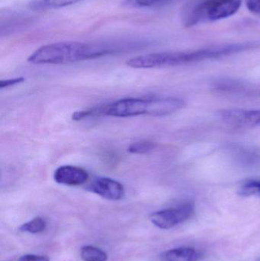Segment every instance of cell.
Returning <instances> with one entry per match:
<instances>
[{
  "label": "cell",
  "instance_id": "cell-7",
  "mask_svg": "<svg viewBox=\"0 0 260 261\" xmlns=\"http://www.w3.org/2000/svg\"><path fill=\"white\" fill-rule=\"evenodd\" d=\"M87 190L111 201L120 200L125 195L123 185L119 181L108 177L96 178L89 186Z\"/></svg>",
  "mask_w": 260,
  "mask_h": 261
},
{
  "label": "cell",
  "instance_id": "cell-15",
  "mask_svg": "<svg viewBox=\"0 0 260 261\" xmlns=\"http://www.w3.org/2000/svg\"><path fill=\"white\" fill-rule=\"evenodd\" d=\"M155 147V143L151 141H138L131 144L128 147V151L135 154H143L154 150Z\"/></svg>",
  "mask_w": 260,
  "mask_h": 261
},
{
  "label": "cell",
  "instance_id": "cell-3",
  "mask_svg": "<svg viewBox=\"0 0 260 261\" xmlns=\"http://www.w3.org/2000/svg\"><path fill=\"white\" fill-rule=\"evenodd\" d=\"M260 46L257 41L217 44L204 48L184 51L158 52L154 55V62L157 68L177 67L206 60L218 59L241 52L252 50Z\"/></svg>",
  "mask_w": 260,
  "mask_h": 261
},
{
  "label": "cell",
  "instance_id": "cell-17",
  "mask_svg": "<svg viewBox=\"0 0 260 261\" xmlns=\"http://www.w3.org/2000/svg\"><path fill=\"white\" fill-rule=\"evenodd\" d=\"M25 81L24 77L12 78V79L2 80L0 81V88L4 89L11 86L16 85V84H21Z\"/></svg>",
  "mask_w": 260,
  "mask_h": 261
},
{
  "label": "cell",
  "instance_id": "cell-19",
  "mask_svg": "<svg viewBox=\"0 0 260 261\" xmlns=\"http://www.w3.org/2000/svg\"><path fill=\"white\" fill-rule=\"evenodd\" d=\"M257 261H260V257L259 259H258Z\"/></svg>",
  "mask_w": 260,
  "mask_h": 261
},
{
  "label": "cell",
  "instance_id": "cell-1",
  "mask_svg": "<svg viewBox=\"0 0 260 261\" xmlns=\"http://www.w3.org/2000/svg\"><path fill=\"white\" fill-rule=\"evenodd\" d=\"M112 52L102 44L77 41H62L47 44L37 49L27 58L33 64H67L96 59Z\"/></svg>",
  "mask_w": 260,
  "mask_h": 261
},
{
  "label": "cell",
  "instance_id": "cell-4",
  "mask_svg": "<svg viewBox=\"0 0 260 261\" xmlns=\"http://www.w3.org/2000/svg\"><path fill=\"white\" fill-rule=\"evenodd\" d=\"M242 0H192L183 11L182 19L186 27L225 19L236 14Z\"/></svg>",
  "mask_w": 260,
  "mask_h": 261
},
{
  "label": "cell",
  "instance_id": "cell-18",
  "mask_svg": "<svg viewBox=\"0 0 260 261\" xmlns=\"http://www.w3.org/2000/svg\"><path fill=\"white\" fill-rule=\"evenodd\" d=\"M18 261H50V259L47 256L25 254L21 256Z\"/></svg>",
  "mask_w": 260,
  "mask_h": 261
},
{
  "label": "cell",
  "instance_id": "cell-14",
  "mask_svg": "<svg viewBox=\"0 0 260 261\" xmlns=\"http://www.w3.org/2000/svg\"><path fill=\"white\" fill-rule=\"evenodd\" d=\"M47 223L41 217H36L29 222H25L20 226V231L29 234H38L45 230Z\"/></svg>",
  "mask_w": 260,
  "mask_h": 261
},
{
  "label": "cell",
  "instance_id": "cell-11",
  "mask_svg": "<svg viewBox=\"0 0 260 261\" xmlns=\"http://www.w3.org/2000/svg\"><path fill=\"white\" fill-rule=\"evenodd\" d=\"M238 193L242 197L260 196V178H251L243 181L239 186Z\"/></svg>",
  "mask_w": 260,
  "mask_h": 261
},
{
  "label": "cell",
  "instance_id": "cell-13",
  "mask_svg": "<svg viewBox=\"0 0 260 261\" xmlns=\"http://www.w3.org/2000/svg\"><path fill=\"white\" fill-rule=\"evenodd\" d=\"M174 0H124L122 5L128 8L157 7V6H165L169 4Z\"/></svg>",
  "mask_w": 260,
  "mask_h": 261
},
{
  "label": "cell",
  "instance_id": "cell-2",
  "mask_svg": "<svg viewBox=\"0 0 260 261\" xmlns=\"http://www.w3.org/2000/svg\"><path fill=\"white\" fill-rule=\"evenodd\" d=\"M186 105L183 99L175 97L126 98L102 106L103 116L128 118L148 115L164 116L177 113Z\"/></svg>",
  "mask_w": 260,
  "mask_h": 261
},
{
  "label": "cell",
  "instance_id": "cell-12",
  "mask_svg": "<svg viewBox=\"0 0 260 261\" xmlns=\"http://www.w3.org/2000/svg\"><path fill=\"white\" fill-rule=\"evenodd\" d=\"M80 257L83 261H107L108 254L96 247L86 245L80 250Z\"/></svg>",
  "mask_w": 260,
  "mask_h": 261
},
{
  "label": "cell",
  "instance_id": "cell-10",
  "mask_svg": "<svg viewBox=\"0 0 260 261\" xmlns=\"http://www.w3.org/2000/svg\"><path fill=\"white\" fill-rule=\"evenodd\" d=\"M82 0H32L30 7L35 10L59 9L76 4Z\"/></svg>",
  "mask_w": 260,
  "mask_h": 261
},
{
  "label": "cell",
  "instance_id": "cell-8",
  "mask_svg": "<svg viewBox=\"0 0 260 261\" xmlns=\"http://www.w3.org/2000/svg\"><path fill=\"white\" fill-rule=\"evenodd\" d=\"M56 182L68 187L83 185L89 179V173L82 167L72 165H63L58 167L53 173Z\"/></svg>",
  "mask_w": 260,
  "mask_h": 261
},
{
  "label": "cell",
  "instance_id": "cell-16",
  "mask_svg": "<svg viewBox=\"0 0 260 261\" xmlns=\"http://www.w3.org/2000/svg\"><path fill=\"white\" fill-rule=\"evenodd\" d=\"M247 9L253 15L260 17V0H245Z\"/></svg>",
  "mask_w": 260,
  "mask_h": 261
},
{
  "label": "cell",
  "instance_id": "cell-6",
  "mask_svg": "<svg viewBox=\"0 0 260 261\" xmlns=\"http://www.w3.org/2000/svg\"><path fill=\"white\" fill-rule=\"evenodd\" d=\"M219 116L223 122L237 128L260 127V110L228 109L219 112Z\"/></svg>",
  "mask_w": 260,
  "mask_h": 261
},
{
  "label": "cell",
  "instance_id": "cell-5",
  "mask_svg": "<svg viewBox=\"0 0 260 261\" xmlns=\"http://www.w3.org/2000/svg\"><path fill=\"white\" fill-rule=\"evenodd\" d=\"M194 211V204L192 202H186L178 206L152 213L150 220L160 229H170L190 219L193 216Z\"/></svg>",
  "mask_w": 260,
  "mask_h": 261
},
{
  "label": "cell",
  "instance_id": "cell-9",
  "mask_svg": "<svg viewBox=\"0 0 260 261\" xmlns=\"http://www.w3.org/2000/svg\"><path fill=\"white\" fill-rule=\"evenodd\" d=\"M199 257V253L192 247L174 248L161 254L163 261H197Z\"/></svg>",
  "mask_w": 260,
  "mask_h": 261
}]
</instances>
